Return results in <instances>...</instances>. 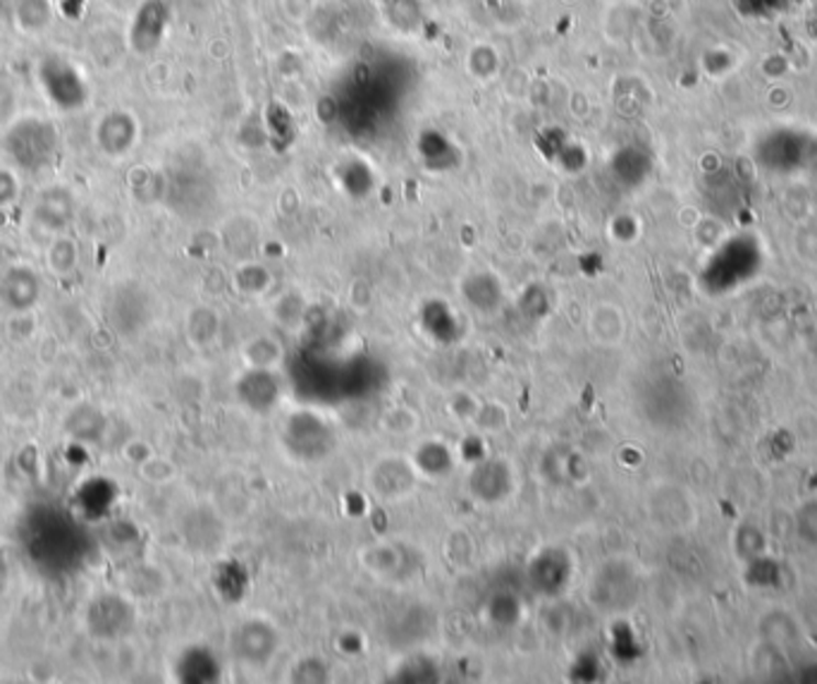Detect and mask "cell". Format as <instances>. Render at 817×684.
I'll return each mask as SVG.
<instances>
[{
    "label": "cell",
    "instance_id": "cell-1",
    "mask_svg": "<svg viewBox=\"0 0 817 684\" xmlns=\"http://www.w3.org/2000/svg\"><path fill=\"white\" fill-rule=\"evenodd\" d=\"M5 154L18 168L41 173L53 166L60 152V136L44 118H20L5 128Z\"/></svg>",
    "mask_w": 817,
    "mask_h": 684
},
{
    "label": "cell",
    "instance_id": "cell-2",
    "mask_svg": "<svg viewBox=\"0 0 817 684\" xmlns=\"http://www.w3.org/2000/svg\"><path fill=\"white\" fill-rule=\"evenodd\" d=\"M38 85L48 96L53 106L60 111H79L81 106L89 101L87 79L81 77L77 67L60 56H48L36 67Z\"/></svg>",
    "mask_w": 817,
    "mask_h": 684
},
{
    "label": "cell",
    "instance_id": "cell-3",
    "mask_svg": "<svg viewBox=\"0 0 817 684\" xmlns=\"http://www.w3.org/2000/svg\"><path fill=\"white\" fill-rule=\"evenodd\" d=\"M93 136L103 154L122 156L130 152L136 140V120L128 111H122V108H115V111H108L99 118L93 128Z\"/></svg>",
    "mask_w": 817,
    "mask_h": 684
},
{
    "label": "cell",
    "instance_id": "cell-4",
    "mask_svg": "<svg viewBox=\"0 0 817 684\" xmlns=\"http://www.w3.org/2000/svg\"><path fill=\"white\" fill-rule=\"evenodd\" d=\"M38 293H41V280L32 268L15 266L5 273L3 297L12 309L30 311L38 302Z\"/></svg>",
    "mask_w": 817,
    "mask_h": 684
},
{
    "label": "cell",
    "instance_id": "cell-5",
    "mask_svg": "<svg viewBox=\"0 0 817 684\" xmlns=\"http://www.w3.org/2000/svg\"><path fill=\"white\" fill-rule=\"evenodd\" d=\"M12 20L15 26L24 34H41L48 30L53 22V3L51 0H15L12 8Z\"/></svg>",
    "mask_w": 817,
    "mask_h": 684
},
{
    "label": "cell",
    "instance_id": "cell-6",
    "mask_svg": "<svg viewBox=\"0 0 817 684\" xmlns=\"http://www.w3.org/2000/svg\"><path fill=\"white\" fill-rule=\"evenodd\" d=\"M34 216L46 228L60 230L73 218V199L65 189H48L41 195L38 203L34 207Z\"/></svg>",
    "mask_w": 817,
    "mask_h": 684
},
{
    "label": "cell",
    "instance_id": "cell-7",
    "mask_svg": "<svg viewBox=\"0 0 817 684\" xmlns=\"http://www.w3.org/2000/svg\"><path fill=\"white\" fill-rule=\"evenodd\" d=\"M796 0H737V8L743 18L772 20L794 8Z\"/></svg>",
    "mask_w": 817,
    "mask_h": 684
},
{
    "label": "cell",
    "instance_id": "cell-8",
    "mask_svg": "<svg viewBox=\"0 0 817 684\" xmlns=\"http://www.w3.org/2000/svg\"><path fill=\"white\" fill-rule=\"evenodd\" d=\"M48 262H51L53 271H58L60 276H65V273H70L77 266V247L70 240L53 242Z\"/></svg>",
    "mask_w": 817,
    "mask_h": 684
},
{
    "label": "cell",
    "instance_id": "cell-9",
    "mask_svg": "<svg viewBox=\"0 0 817 684\" xmlns=\"http://www.w3.org/2000/svg\"><path fill=\"white\" fill-rule=\"evenodd\" d=\"M20 91L10 81L0 79V128H10L18 120Z\"/></svg>",
    "mask_w": 817,
    "mask_h": 684
},
{
    "label": "cell",
    "instance_id": "cell-10",
    "mask_svg": "<svg viewBox=\"0 0 817 684\" xmlns=\"http://www.w3.org/2000/svg\"><path fill=\"white\" fill-rule=\"evenodd\" d=\"M20 197V183L10 170H0V207H10Z\"/></svg>",
    "mask_w": 817,
    "mask_h": 684
}]
</instances>
